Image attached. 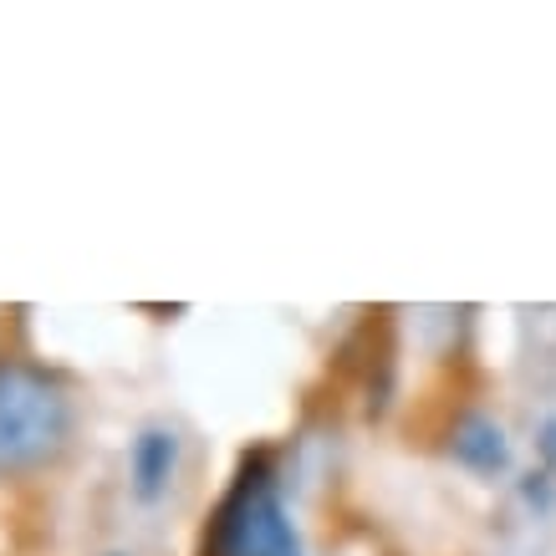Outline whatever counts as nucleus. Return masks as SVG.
Here are the masks:
<instances>
[{"label": "nucleus", "mask_w": 556, "mask_h": 556, "mask_svg": "<svg viewBox=\"0 0 556 556\" xmlns=\"http://www.w3.org/2000/svg\"><path fill=\"white\" fill-rule=\"evenodd\" d=\"M113 556H123V552H113Z\"/></svg>", "instance_id": "obj_6"}, {"label": "nucleus", "mask_w": 556, "mask_h": 556, "mask_svg": "<svg viewBox=\"0 0 556 556\" xmlns=\"http://www.w3.org/2000/svg\"><path fill=\"white\" fill-rule=\"evenodd\" d=\"M450 455L475 475H501L510 465V439L506 429L485 414H465L455 424V434H450Z\"/></svg>", "instance_id": "obj_4"}, {"label": "nucleus", "mask_w": 556, "mask_h": 556, "mask_svg": "<svg viewBox=\"0 0 556 556\" xmlns=\"http://www.w3.org/2000/svg\"><path fill=\"white\" fill-rule=\"evenodd\" d=\"M72 399L31 363H0V480L31 475L67 450Z\"/></svg>", "instance_id": "obj_1"}, {"label": "nucleus", "mask_w": 556, "mask_h": 556, "mask_svg": "<svg viewBox=\"0 0 556 556\" xmlns=\"http://www.w3.org/2000/svg\"><path fill=\"white\" fill-rule=\"evenodd\" d=\"M204 556H302V536L261 455L240 465L236 485L215 506L210 531H204Z\"/></svg>", "instance_id": "obj_2"}, {"label": "nucleus", "mask_w": 556, "mask_h": 556, "mask_svg": "<svg viewBox=\"0 0 556 556\" xmlns=\"http://www.w3.org/2000/svg\"><path fill=\"white\" fill-rule=\"evenodd\" d=\"M174 470H179V434L169 424H143L134 434V450H128V485L143 506H159L174 485Z\"/></svg>", "instance_id": "obj_3"}, {"label": "nucleus", "mask_w": 556, "mask_h": 556, "mask_svg": "<svg viewBox=\"0 0 556 556\" xmlns=\"http://www.w3.org/2000/svg\"><path fill=\"white\" fill-rule=\"evenodd\" d=\"M541 455H546V459L556 465V419L541 424Z\"/></svg>", "instance_id": "obj_5"}]
</instances>
